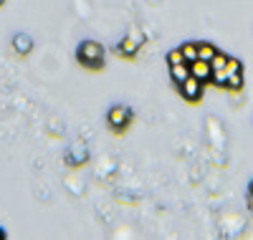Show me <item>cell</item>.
I'll return each instance as SVG.
<instances>
[{
	"instance_id": "obj_1",
	"label": "cell",
	"mask_w": 253,
	"mask_h": 240,
	"mask_svg": "<svg viewBox=\"0 0 253 240\" xmlns=\"http://www.w3.org/2000/svg\"><path fill=\"white\" fill-rule=\"evenodd\" d=\"M79 61L86 63V66H91V69H96L99 63L104 61V46H99L96 40L81 43V48H79Z\"/></svg>"
},
{
	"instance_id": "obj_2",
	"label": "cell",
	"mask_w": 253,
	"mask_h": 240,
	"mask_svg": "<svg viewBox=\"0 0 253 240\" xmlns=\"http://www.w3.org/2000/svg\"><path fill=\"white\" fill-rule=\"evenodd\" d=\"M177 86H180L182 99H187V101H198V99L203 96V81H200V79H195L193 74H190L182 83H177Z\"/></svg>"
},
{
	"instance_id": "obj_3",
	"label": "cell",
	"mask_w": 253,
	"mask_h": 240,
	"mask_svg": "<svg viewBox=\"0 0 253 240\" xmlns=\"http://www.w3.org/2000/svg\"><path fill=\"white\" fill-rule=\"evenodd\" d=\"M190 74H193L195 79H200L203 83L213 79V66H210V61H203V58H195L193 63H190Z\"/></svg>"
},
{
	"instance_id": "obj_4",
	"label": "cell",
	"mask_w": 253,
	"mask_h": 240,
	"mask_svg": "<svg viewBox=\"0 0 253 240\" xmlns=\"http://www.w3.org/2000/svg\"><path fill=\"white\" fill-rule=\"evenodd\" d=\"M126 121H129V109H126V106H112L109 124H112V126H124Z\"/></svg>"
},
{
	"instance_id": "obj_5",
	"label": "cell",
	"mask_w": 253,
	"mask_h": 240,
	"mask_svg": "<svg viewBox=\"0 0 253 240\" xmlns=\"http://www.w3.org/2000/svg\"><path fill=\"white\" fill-rule=\"evenodd\" d=\"M170 76L175 83H182L187 76H190V63L182 61V63H175V66H170Z\"/></svg>"
},
{
	"instance_id": "obj_6",
	"label": "cell",
	"mask_w": 253,
	"mask_h": 240,
	"mask_svg": "<svg viewBox=\"0 0 253 240\" xmlns=\"http://www.w3.org/2000/svg\"><path fill=\"white\" fill-rule=\"evenodd\" d=\"M139 51V40L132 36V38H124L122 43H119V53L122 56H134Z\"/></svg>"
},
{
	"instance_id": "obj_7",
	"label": "cell",
	"mask_w": 253,
	"mask_h": 240,
	"mask_svg": "<svg viewBox=\"0 0 253 240\" xmlns=\"http://www.w3.org/2000/svg\"><path fill=\"white\" fill-rule=\"evenodd\" d=\"M215 53H218V48H215V46H210V43H198V58L210 61Z\"/></svg>"
},
{
	"instance_id": "obj_8",
	"label": "cell",
	"mask_w": 253,
	"mask_h": 240,
	"mask_svg": "<svg viewBox=\"0 0 253 240\" xmlns=\"http://www.w3.org/2000/svg\"><path fill=\"white\" fill-rule=\"evenodd\" d=\"M13 46H15L18 53H28V51H31V38H28V36H15Z\"/></svg>"
},
{
	"instance_id": "obj_9",
	"label": "cell",
	"mask_w": 253,
	"mask_h": 240,
	"mask_svg": "<svg viewBox=\"0 0 253 240\" xmlns=\"http://www.w3.org/2000/svg\"><path fill=\"white\" fill-rule=\"evenodd\" d=\"M180 48H182V56H185L187 63H193L198 58V43H185V46H180Z\"/></svg>"
},
{
	"instance_id": "obj_10",
	"label": "cell",
	"mask_w": 253,
	"mask_h": 240,
	"mask_svg": "<svg viewBox=\"0 0 253 240\" xmlns=\"http://www.w3.org/2000/svg\"><path fill=\"white\" fill-rule=\"evenodd\" d=\"M228 89H241L243 86V71H236V74H228V81H225Z\"/></svg>"
},
{
	"instance_id": "obj_11",
	"label": "cell",
	"mask_w": 253,
	"mask_h": 240,
	"mask_svg": "<svg viewBox=\"0 0 253 240\" xmlns=\"http://www.w3.org/2000/svg\"><path fill=\"white\" fill-rule=\"evenodd\" d=\"M225 63H228V56H225V53H215L213 58H210V66H213V71H215V69H225Z\"/></svg>"
},
{
	"instance_id": "obj_12",
	"label": "cell",
	"mask_w": 253,
	"mask_h": 240,
	"mask_svg": "<svg viewBox=\"0 0 253 240\" xmlns=\"http://www.w3.org/2000/svg\"><path fill=\"white\" fill-rule=\"evenodd\" d=\"M185 61V56H182V48H175V51H170L167 53V63L170 66H175V63H182Z\"/></svg>"
},
{
	"instance_id": "obj_13",
	"label": "cell",
	"mask_w": 253,
	"mask_h": 240,
	"mask_svg": "<svg viewBox=\"0 0 253 240\" xmlns=\"http://www.w3.org/2000/svg\"><path fill=\"white\" fill-rule=\"evenodd\" d=\"M241 66H243V63H241L238 58H230V56H228V63H225V71H228V74H236V71H243Z\"/></svg>"
},
{
	"instance_id": "obj_14",
	"label": "cell",
	"mask_w": 253,
	"mask_h": 240,
	"mask_svg": "<svg viewBox=\"0 0 253 240\" xmlns=\"http://www.w3.org/2000/svg\"><path fill=\"white\" fill-rule=\"evenodd\" d=\"M213 81L220 83V86H225V81H228V71H225V69H215V71H213Z\"/></svg>"
},
{
	"instance_id": "obj_15",
	"label": "cell",
	"mask_w": 253,
	"mask_h": 240,
	"mask_svg": "<svg viewBox=\"0 0 253 240\" xmlns=\"http://www.w3.org/2000/svg\"><path fill=\"white\" fill-rule=\"evenodd\" d=\"M251 200H253V182H251Z\"/></svg>"
},
{
	"instance_id": "obj_16",
	"label": "cell",
	"mask_w": 253,
	"mask_h": 240,
	"mask_svg": "<svg viewBox=\"0 0 253 240\" xmlns=\"http://www.w3.org/2000/svg\"><path fill=\"white\" fill-rule=\"evenodd\" d=\"M3 235H5V233H3V230H0V238H3Z\"/></svg>"
},
{
	"instance_id": "obj_17",
	"label": "cell",
	"mask_w": 253,
	"mask_h": 240,
	"mask_svg": "<svg viewBox=\"0 0 253 240\" xmlns=\"http://www.w3.org/2000/svg\"><path fill=\"white\" fill-rule=\"evenodd\" d=\"M0 3H3V0H0Z\"/></svg>"
}]
</instances>
